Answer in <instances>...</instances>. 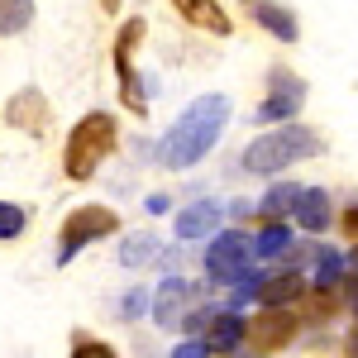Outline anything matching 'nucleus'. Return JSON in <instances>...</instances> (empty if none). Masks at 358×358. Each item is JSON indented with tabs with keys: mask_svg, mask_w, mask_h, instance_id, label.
I'll use <instances>...</instances> for the list:
<instances>
[{
	"mask_svg": "<svg viewBox=\"0 0 358 358\" xmlns=\"http://www.w3.org/2000/svg\"><path fill=\"white\" fill-rule=\"evenodd\" d=\"M224 124H229V101H224V96H201V101H192L163 138V163L177 167V172L201 163V158L220 143Z\"/></svg>",
	"mask_w": 358,
	"mask_h": 358,
	"instance_id": "1",
	"label": "nucleus"
},
{
	"mask_svg": "<svg viewBox=\"0 0 358 358\" xmlns=\"http://www.w3.org/2000/svg\"><path fill=\"white\" fill-rule=\"evenodd\" d=\"M315 153H320V134L315 129H306V124H277L273 134H258L244 148V172L273 177V172H282V167H292V163H306Z\"/></svg>",
	"mask_w": 358,
	"mask_h": 358,
	"instance_id": "2",
	"label": "nucleus"
},
{
	"mask_svg": "<svg viewBox=\"0 0 358 358\" xmlns=\"http://www.w3.org/2000/svg\"><path fill=\"white\" fill-rule=\"evenodd\" d=\"M115 148V120L110 115H86V120H77V129H72V138H67V158H62V167H67V177L72 182H86L96 167L110 158Z\"/></svg>",
	"mask_w": 358,
	"mask_h": 358,
	"instance_id": "3",
	"label": "nucleus"
},
{
	"mask_svg": "<svg viewBox=\"0 0 358 358\" xmlns=\"http://www.w3.org/2000/svg\"><path fill=\"white\" fill-rule=\"evenodd\" d=\"M120 229V215H115L110 206H82V210H72L67 224H62V248H57V263H67L77 248L96 244V239H106Z\"/></svg>",
	"mask_w": 358,
	"mask_h": 358,
	"instance_id": "4",
	"label": "nucleus"
},
{
	"mask_svg": "<svg viewBox=\"0 0 358 358\" xmlns=\"http://www.w3.org/2000/svg\"><path fill=\"white\" fill-rule=\"evenodd\" d=\"M292 334H296V315H292V310H263V315L248 320L244 339L258 349V354H277V349L292 344Z\"/></svg>",
	"mask_w": 358,
	"mask_h": 358,
	"instance_id": "5",
	"label": "nucleus"
},
{
	"mask_svg": "<svg viewBox=\"0 0 358 358\" xmlns=\"http://www.w3.org/2000/svg\"><path fill=\"white\" fill-rule=\"evenodd\" d=\"M248 253H253V244H248L244 234H220L215 244L206 248V273L215 277V282H234V277H244V263Z\"/></svg>",
	"mask_w": 358,
	"mask_h": 358,
	"instance_id": "6",
	"label": "nucleus"
},
{
	"mask_svg": "<svg viewBox=\"0 0 358 358\" xmlns=\"http://www.w3.org/2000/svg\"><path fill=\"white\" fill-rule=\"evenodd\" d=\"M138 38H143V20H129L120 29V38H115V62H120V96H124V106L134 115H143V91H138V77L129 67V53L138 48Z\"/></svg>",
	"mask_w": 358,
	"mask_h": 358,
	"instance_id": "7",
	"label": "nucleus"
},
{
	"mask_svg": "<svg viewBox=\"0 0 358 358\" xmlns=\"http://www.w3.org/2000/svg\"><path fill=\"white\" fill-rule=\"evenodd\" d=\"M301 101H306V86L282 72V77H273V96L263 101L258 120H263V124H292V115L301 110Z\"/></svg>",
	"mask_w": 358,
	"mask_h": 358,
	"instance_id": "8",
	"label": "nucleus"
},
{
	"mask_svg": "<svg viewBox=\"0 0 358 358\" xmlns=\"http://www.w3.org/2000/svg\"><path fill=\"white\" fill-rule=\"evenodd\" d=\"M244 330H248V320H239L234 310H220V315H210L206 320V354H229V349H239L244 344Z\"/></svg>",
	"mask_w": 358,
	"mask_h": 358,
	"instance_id": "9",
	"label": "nucleus"
},
{
	"mask_svg": "<svg viewBox=\"0 0 358 358\" xmlns=\"http://www.w3.org/2000/svg\"><path fill=\"white\" fill-rule=\"evenodd\" d=\"M301 296H306L301 273H277V277H268V282L258 287V301H263V310H287V306L301 301Z\"/></svg>",
	"mask_w": 358,
	"mask_h": 358,
	"instance_id": "10",
	"label": "nucleus"
},
{
	"mask_svg": "<svg viewBox=\"0 0 358 358\" xmlns=\"http://www.w3.org/2000/svg\"><path fill=\"white\" fill-rule=\"evenodd\" d=\"M187 301H192V287H187L182 277H167V282H163V292H158V306H153L158 325H163V330H167V325L177 330V325L187 320V315H182V310H187Z\"/></svg>",
	"mask_w": 358,
	"mask_h": 358,
	"instance_id": "11",
	"label": "nucleus"
},
{
	"mask_svg": "<svg viewBox=\"0 0 358 358\" xmlns=\"http://www.w3.org/2000/svg\"><path fill=\"white\" fill-rule=\"evenodd\" d=\"M177 15L196 29H210V34H229V15H224L215 0H172Z\"/></svg>",
	"mask_w": 358,
	"mask_h": 358,
	"instance_id": "12",
	"label": "nucleus"
},
{
	"mask_svg": "<svg viewBox=\"0 0 358 358\" xmlns=\"http://www.w3.org/2000/svg\"><path fill=\"white\" fill-rule=\"evenodd\" d=\"M220 224V206L215 201H196V206H187L182 215H177V234L182 239H201V234H210Z\"/></svg>",
	"mask_w": 358,
	"mask_h": 358,
	"instance_id": "13",
	"label": "nucleus"
},
{
	"mask_svg": "<svg viewBox=\"0 0 358 358\" xmlns=\"http://www.w3.org/2000/svg\"><path fill=\"white\" fill-rule=\"evenodd\" d=\"M43 120H48V106H43L38 91H20V96L10 101V124H20V129H29V134H38Z\"/></svg>",
	"mask_w": 358,
	"mask_h": 358,
	"instance_id": "14",
	"label": "nucleus"
},
{
	"mask_svg": "<svg viewBox=\"0 0 358 358\" xmlns=\"http://www.w3.org/2000/svg\"><path fill=\"white\" fill-rule=\"evenodd\" d=\"M296 224H301V229H310V234H320V229L330 224V196L315 192V187H310V192H301V196H296Z\"/></svg>",
	"mask_w": 358,
	"mask_h": 358,
	"instance_id": "15",
	"label": "nucleus"
},
{
	"mask_svg": "<svg viewBox=\"0 0 358 358\" xmlns=\"http://www.w3.org/2000/svg\"><path fill=\"white\" fill-rule=\"evenodd\" d=\"M296 196H301V187H287V182H282V187H273V192L263 196L258 215H263L268 224H277L282 215H287V210H296Z\"/></svg>",
	"mask_w": 358,
	"mask_h": 358,
	"instance_id": "16",
	"label": "nucleus"
},
{
	"mask_svg": "<svg viewBox=\"0 0 358 358\" xmlns=\"http://www.w3.org/2000/svg\"><path fill=\"white\" fill-rule=\"evenodd\" d=\"M253 15H258V24L268 29V34H277V38H287V43L296 38V20H292L287 10H277V5H268V0H258V5H253Z\"/></svg>",
	"mask_w": 358,
	"mask_h": 358,
	"instance_id": "17",
	"label": "nucleus"
},
{
	"mask_svg": "<svg viewBox=\"0 0 358 358\" xmlns=\"http://www.w3.org/2000/svg\"><path fill=\"white\" fill-rule=\"evenodd\" d=\"M148 258H158V239H153V234H129L124 248H120V263H124V268H143Z\"/></svg>",
	"mask_w": 358,
	"mask_h": 358,
	"instance_id": "18",
	"label": "nucleus"
},
{
	"mask_svg": "<svg viewBox=\"0 0 358 358\" xmlns=\"http://www.w3.org/2000/svg\"><path fill=\"white\" fill-rule=\"evenodd\" d=\"M34 20V0H0V34H20Z\"/></svg>",
	"mask_w": 358,
	"mask_h": 358,
	"instance_id": "19",
	"label": "nucleus"
},
{
	"mask_svg": "<svg viewBox=\"0 0 358 358\" xmlns=\"http://www.w3.org/2000/svg\"><path fill=\"white\" fill-rule=\"evenodd\" d=\"M339 277H344V258H339L334 248H320V253H315V282H320V292H330Z\"/></svg>",
	"mask_w": 358,
	"mask_h": 358,
	"instance_id": "20",
	"label": "nucleus"
},
{
	"mask_svg": "<svg viewBox=\"0 0 358 358\" xmlns=\"http://www.w3.org/2000/svg\"><path fill=\"white\" fill-rule=\"evenodd\" d=\"M287 248H292V229H287V224H268V229L258 234V248H253V253L277 258V253H287Z\"/></svg>",
	"mask_w": 358,
	"mask_h": 358,
	"instance_id": "21",
	"label": "nucleus"
},
{
	"mask_svg": "<svg viewBox=\"0 0 358 358\" xmlns=\"http://www.w3.org/2000/svg\"><path fill=\"white\" fill-rule=\"evenodd\" d=\"M20 234H24V210L0 201V239H20Z\"/></svg>",
	"mask_w": 358,
	"mask_h": 358,
	"instance_id": "22",
	"label": "nucleus"
},
{
	"mask_svg": "<svg viewBox=\"0 0 358 358\" xmlns=\"http://www.w3.org/2000/svg\"><path fill=\"white\" fill-rule=\"evenodd\" d=\"M72 358H120V354H115L110 344H101V339H77Z\"/></svg>",
	"mask_w": 358,
	"mask_h": 358,
	"instance_id": "23",
	"label": "nucleus"
},
{
	"mask_svg": "<svg viewBox=\"0 0 358 358\" xmlns=\"http://www.w3.org/2000/svg\"><path fill=\"white\" fill-rule=\"evenodd\" d=\"M172 358H206V344H201V339H187V344L172 349Z\"/></svg>",
	"mask_w": 358,
	"mask_h": 358,
	"instance_id": "24",
	"label": "nucleus"
},
{
	"mask_svg": "<svg viewBox=\"0 0 358 358\" xmlns=\"http://www.w3.org/2000/svg\"><path fill=\"white\" fill-rule=\"evenodd\" d=\"M143 301H148L143 292H129V296H124V315H129V320H134V315H143Z\"/></svg>",
	"mask_w": 358,
	"mask_h": 358,
	"instance_id": "25",
	"label": "nucleus"
},
{
	"mask_svg": "<svg viewBox=\"0 0 358 358\" xmlns=\"http://www.w3.org/2000/svg\"><path fill=\"white\" fill-rule=\"evenodd\" d=\"M344 234L358 244V206H349V210H344Z\"/></svg>",
	"mask_w": 358,
	"mask_h": 358,
	"instance_id": "26",
	"label": "nucleus"
},
{
	"mask_svg": "<svg viewBox=\"0 0 358 358\" xmlns=\"http://www.w3.org/2000/svg\"><path fill=\"white\" fill-rule=\"evenodd\" d=\"M344 358H358V330L349 334V344H344Z\"/></svg>",
	"mask_w": 358,
	"mask_h": 358,
	"instance_id": "27",
	"label": "nucleus"
}]
</instances>
